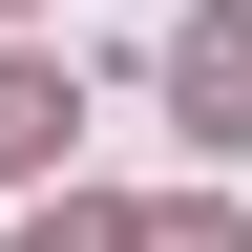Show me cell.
Wrapping results in <instances>:
<instances>
[{
    "label": "cell",
    "instance_id": "3",
    "mask_svg": "<svg viewBox=\"0 0 252 252\" xmlns=\"http://www.w3.org/2000/svg\"><path fill=\"white\" fill-rule=\"evenodd\" d=\"M126 252H252V210L231 189H168V210H126Z\"/></svg>",
    "mask_w": 252,
    "mask_h": 252
},
{
    "label": "cell",
    "instance_id": "2",
    "mask_svg": "<svg viewBox=\"0 0 252 252\" xmlns=\"http://www.w3.org/2000/svg\"><path fill=\"white\" fill-rule=\"evenodd\" d=\"M63 126H84V84H63V63H0V189H42Z\"/></svg>",
    "mask_w": 252,
    "mask_h": 252
},
{
    "label": "cell",
    "instance_id": "4",
    "mask_svg": "<svg viewBox=\"0 0 252 252\" xmlns=\"http://www.w3.org/2000/svg\"><path fill=\"white\" fill-rule=\"evenodd\" d=\"M21 252H126V210H21Z\"/></svg>",
    "mask_w": 252,
    "mask_h": 252
},
{
    "label": "cell",
    "instance_id": "1",
    "mask_svg": "<svg viewBox=\"0 0 252 252\" xmlns=\"http://www.w3.org/2000/svg\"><path fill=\"white\" fill-rule=\"evenodd\" d=\"M168 105L210 126V147H252V21L210 0V21H168Z\"/></svg>",
    "mask_w": 252,
    "mask_h": 252
},
{
    "label": "cell",
    "instance_id": "5",
    "mask_svg": "<svg viewBox=\"0 0 252 252\" xmlns=\"http://www.w3.org/2000/svg\"><path fill=\"white\" fill-rule=\"evenodd\" d=\"M0 21H21V0H0Z\"/></svg>",
    "mask_w": 252,
    "mask_h": 252
}]
</instances>
